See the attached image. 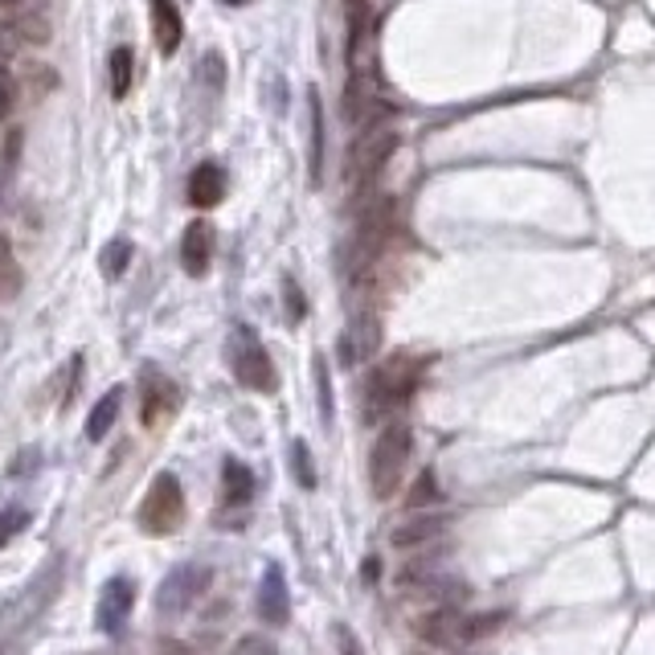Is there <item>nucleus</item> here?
Segmentation results:
<instances>
[{
  "label": "nucleus",
  "mask_w": 655,
  "mask_h": 655,
  "mask_svg": "<svg viewBox=\"0 0 655 655\" xmlns=\"http://www.w3.org/2000/svg\"><path fill=\"white\" fill-rule=\"evenodd\" d=\"M414 454V430L405 422H389L369 451V487L377 500H393Z\"/></svg>",
  "instance_id": "1"
},
{
  "label": "nucleus",
  "mask_w": 655,
  "mask_h": 655,
  "mask_svg": "<svg viewBox=\"0 0 655 655\" xmlns=\"http://www.w3.org/2000/svg\"><path fill=\"white\" fill-rule=\"evenodd\" d=\"M414 386H419V361L405 353L389 356L386 365H377L365 381V414L369 419L389 414L393 405H402L414 393Z\"/></svg>",
  "instance_id": "2"
},
{
  "label": "nucleus",
  "mask_w": 655,
  "mask_h": 655,
  "mask_svg": "<svg viewBox=\"0 0 655 655\" xmlns=\"http://www.w3.org/2000/svg\"><path fill=\"white\" fill-rule=\"evenodd\" d=\"M398 148V132L381 123V119H373L365 132L356 135V144L349 148L344 156V185L349 189H365L373 185V177L386 169V160L393 156Z\"/></svg>",
  "instance_id": "3"
},
{
  "label": "nucleus",
  "mask_w": 655,
  "mask_h": 655,
  "mask_svg": "<svg viewBox=\"0 0 655 655\" xmlns=\"http://www.w3.org/2000/svg\"><path fill=\"white\" fill-rule=\"evenodd\" d=\"M389 230H393V202L381 197V202H373L369 209L356 218L353 242H349V251H344V270H349V275L369 270L373 263L381 258V251H386Z\"/></svg>",
  "instance_id": "4"
},
{
  "label": "nucleus",
  "mask_w": 655,
  "mask_h": 655,
  "mask_svg": "<svg viewBox=\"0 0 655 655\" xmlns=\"http://www.w3.org/2000/svg\"><path fill=\"white\" fill-rule=\"evenodd\" d=\"M214 586V566L209 561H185V566H177V570L160 582L156 590V610L165 615V619H181L185 610L205 598V590Z\"/></svg>",
  "instance_id": "5"
},
{
  "label": "nucleus",
  "mask_w": 655,
  "mask_h": 655,
  "mask_svg": "<svg viewBox=\"0 0 655 655\" xmlns=\"http://www.w3.org/2000/svg\"><path fill=\"white\" fill-rule=\"evenodd\" d=\"M181 517H185V487L172 471H165V475L151 480L148 496L140 505V529L151 533V537H169L181 524Z\"/></svg>",
  "instance_id": "6"
},
{
  "label": "nucleus",
  "mask_w": 655,
  "mask_h": 655,
  "mask_svg": "<svg viewBox=\"0 0 655 655\" xmlns=\"http://www.w3.org/2000/svg\"><path fill=\"white\" fill-rule=\"evenodd\" d=\"M230 369L246 389L254 393H275L279 377H275V365H270V353L263 349V340L254 337L251 328H234L230 332Z\"/></svg>",
  "instance_id": "7"
},
{
  "label": "nucleus",
  "mask_w": 655,
  "mask_h": 655,
  "mask_svg": "<svg viewBox=\"0 0 655 655\" xmlns=\"http://www.w3.org/2000/svg\"><path fill=\"white\" fill-rule=\"evenodd\" d=\"M254 610L267 627H287L291 619V590H287L283 566L270 561L263 570V582H258V594H254Z\"/></svg>",
  "instance_id": "8"
},
{
  "label": "nucleus",
  "mask_w": 655,
  "mask_h": 655,
  "mask_svg": "<svg viewBox=\"0 0 655 655\" xmlns=\"http://www.w3.org/2000/svg\"><path fill=\"white\" fill-rule=\"evenodd\" d=\"M132 606H135V586L132 578H111L99 594V610H95V622H99L102 635H119L123 622L132 619Z\"/></svg>",
  "instance_id": "9"
},
{
  "label": "nucleus",
  "mask_w": 655,
  "mask_h": 655,
  "mask_svg": "<svg viewBox=\"0 0 655 655\" xmlns=\"http://www.w3.org/2000/svg\"><path fill=\"white\" fill-rule=\"evenodd\" d=\"M181 405V389L172 386L165 373H144V405H140V422L156 430L177 414Z\"/></svg>",
  "instance_id": "10"
},
{
  "label": "nucleus",
  "mask_w": 655,
  "mask_h": 655,
  "mask_svg": "<svg viewBox=\"0 0 655 655\" xmlns=\"http://www.w3.org/2000/svg\"><path fill=\"white\" fill-rule=\"evenodd\" d=\"M381 349V324L377 316H356L349 328H344V337H340V361L344 365H356V361H369L373 353Z\"/></svg>",
  "instance_id": "11"
},
{
  "label": "nucleus",
  "mask_w": 655,
  "mask_h": 655,
  "mask_svg": "<svg viewBox=\"0 0 655 655\" xmlns=\"http://www.w3.org/2000/svg\"><path fill=\"white\" fill-rule=\"evenodd\" d=\"M209 263H214V226L205 218H197L185 230V238H181V267H185V275L202 279L205 270H209Z\"/></svg>",
  "instance_id": "12"
},
{
  "label": "nucleus",
  "mask_w": 655,
  "mask_h": 655,
  "mask_svg": "<svg viewBox=\"0 0 655 655\" xmlns=\"http://www.w3.org/2000/svg\"><path fill=\"white\" fill-rule=\"evenodd\" d=\"M442 529H447V521H442L438 512H414V517H405L402 524H393L389 545H393V549H422V545L442 537Z\"/></svg>",
  "instance_id": "13"
},
{
  "label": "nucleus",
  "mask_w": 655,
  "mask_h": 655,
  "mask_svg": "<svg viewBox=\"0 0 655 655\" xmlns=\"http://www.w3.org/2000/svg\"><path fill=\"white\" fill-rule=\"evenodd\" d=\"M151 37H156L160 53H177V46H181L185 21H181V9L172 0H151Z\"/></svg>",
  "instance_id": "14"
},
{
  "label": "nucleus",
  "mask_w": 655,
  "mask_h": 655,
  "mask_svg": "<svg viewBox=\"0 0 655 655\" xmlns=\"http://www.w3.org/2000/svg\"><path fill=\"white\" fill-rule=\"evenodd\" d=\"M189 205L193 209H214V205L226 197V172L218 165H197L193 177H189Z\"/></svg>",
  "instance_id": "15"
},
{
  "label": "nucleus",
  "mask_w": 655,
  "mask_h": 655,
  "mask_svg": "<svg viewBox=\"0 0 655 655\" xmlns=\"http://www.w3.org/2000/svg\"><path fill=\"white\" fill-rule=\"evenodd\" d=\"M58 86V74H53L46 62L37 58H21L17 66V95H25V102H41Z\"/></svg>",
  "instance_id": "16"
},
{
  "label": "nucleus",
  "mask_w": 655,
  "mask_h": 655,
  "mask_svg": "<svg viewBox=\"0 0 655 655\" xmlns=\"http://www.w3.org/2000/svg\"><path fill=\"white\" fill-rule=\"evenodd\" d=\"M414 631H419L426 643H435V647H447L454 639L463 635V619L454 615V610H430V615H422L414 622Z\"/></svg>",
  "instance_id": "17"
},
{
  "label": "nucleus",
  "mask_w": 655,
  "mask_h": 655,
  "mask_svg": "<svg viewBox=\"0 0 655 655\" xmlns=\"http://www.w3.org/2000/svg\"><path fill=\"white\" fill-rule=\"evenodd\" d=\"M119 410H123V389H107L95 410H90V419H86V438L90 442H102V438L111 435V426L119 422Z\"/></svg>",
  "instance_id": "18"
},
{
  "label": "nucleus",
  "mask_w": 655,
  "mask_h": 655,
  "mask_svg": "<svg viewBox=\"0 0 655 655\" xmlns=\"http://www.w3.org/2000/svg\"><path fill=\"white\" fill-rule=\"evenodd\" d=\"M4 34L13 37V41H21V46H46V41H50V21L41 17V13L21 9V13H13V17H9Z\"/></svg>",
  "instance_id": "19"
},
{
  "label": "nucleus",
  "mask_w": 655,
  "mask_h": 655,
  "mask_svg": "<svg viewBox=\"0 0 655 655\" xmlns=\"http://www.w3.org/2000/svg\"><path fill=\"white\" fill-rule=\"evenodd\" d=\"M221 492H226V505L230 508L251 505V496H254L251 468H242L238 459H226V468H221Z\"/></svg>",
  "instance_id": "20"
},
{
  "label": "nucleus",
  "mask_w": 655,
  "mask_h": 655,
  "mask_svg": "<svg viewBox=\"0 0 655 655\" xmlns=\"http://www.w3.org/2000/svg\"><path fill=\"white\" fill-rule=\"evenodd\" d=\"M132 74H135V53L128 50V46H119V50L111 53V95H116V99H128Z\"/></svg>",
  "instance_id": "21"
},
{
  "label": "nucleus",
  "mask_w": 655,
  "mask_h": 655,
  "mask_svg": "<svg viewBox=\"0 0 655 655\" xmlns=\"http://www.w3.org/2000/svg\"><path fill=\"white\" fill-rule=\"evenodd\" d=\"M21 287V263L13 246H9V238L0 234V295H17Z\"/></svg>",
  "instance_id": "22"
},
{
  "label": "nucleus",
  "mask_w": 655,
  "mask_h": 655,
  "mask_svg": "<svg viewBox=\"0 0 655 655\" xmlns=\"http://www.w3.org/2000/svg\"><path fill=\"white\" fill-rule=\"evenodd\" d=\"M312 181L319 185V165H324V116H319V95L312 90Z\"/></svg>",
  "instance_id": "23"
},
{
  "label": "nucleus",
  "mask_w": 655,
  "mask_h": 655,
  "mask_svg": "<svg viewBox=\"0 0 655 655\" xmlns=\"http://www.w3.org/2000/svg\"><path fill=\"white\" fill-rule=\"evenodd\" d=\"M128 258H132V242H111L107 254H102V275L107 279H119L128 270Z\"/></svg>",
  "instance_id": "24"
},
{
  "label": "nucleus",
  "mask_w": 655,
  "mask_h": 655,
  "mask_svg": "<svg viewBox=\"0 0 655 655\" xmlns=\"http://www.w3.org/2000/svg\"><path fill=\"white\" fill-rule=\"evenodd\" d=\"M25 524H29V512H25V508H4V512H0V549L13 537H21Z\"/></svg>",
  "instance_id": "25"
},
{
  "label": "nucleus",
  "mask_w": 655,
  "mask_h": 655,
  "mask_svg": "<svg viewBox=\"0 0 655 655\" xmlns=\"http://www.w3.org/2000/svg\"><path fill=\"white\" fill-rule=\"evenodd\" d=\"M17 102H21V95H17V74H13V70L0 66V123L13 116V107H17Z\"/></svg>",
  "instance_id": "26"
},
{
  "label": "nucleus",
  "mask_w": 655,
  "mask_h": 655,
  "mask_svg": "<svg viewBox=\"0 0 655 655\" xmlns=\"http://www.w3.org/2000/svg\"><path fill=\"white\" fill-rule=\"evenodd\" d=\"M291 468H295V480H300V487H316V471H312L307 442H291Z\"/></svg>",
  "instance_id": "27"
},
{
  "label": "nucleus",
  "mask_w": 655,
  "mask_h": 655,
  "mask_svg": "<svg viewBox=\"0 0 655 655\" xmlns=\"http://www.w3.org/2000/svg\"><path fill=\"white\" fill-rule=\"evenodd\" d=\"M438 500V484L430 471H422L419 484H414V492H410V508H422V505H435Z\"/></svg>",
  "instance_id": "28"
},
{
  "label": "nucleus",
  "mask_w": 655,
  "mask_h": 655,
  "mask_svg": "<svg viewBox=\"0 0 655 655\" xmlns=\"http://www.w3.org/2000/svg\"><path fill=\"white\" fill-rule=\"evenodd\" d=\"M230 655H275V643L263 635H242L234 647H230Z\"/></svg>",
  "instance_id": "29"
},
{
  "label": "nucleus",
  "mask_w": 655,
  "mask_h": 655,
  "mask_svg": "<svg viewBox=\"0 0 655 655\" xmlns=\"http://www.w3.org/2000/svg\"><path fill=\"white\" fill-rule=\"evenodd\" d=\"M337 647H340V655H365L361 652V639L353 635V627H344V622H337Z\"/></svg>",
  "instance_id": "30"
},
{
  "label": "nucleus",
  "mask_w": 655,
  "mask_h": 655,
  "mask_svg": "<svg viewBox=\"0 0 655 655\" xmlns=\"http://www.w3.org/2000/svg\"><path fill=\"white\" fill-rule=\"evenodd\" d=\"M205 78H209L214 86H221V78H226V62H221L218 53H209V58H205Z\"/></svg>",
  "instance_id": "31"
},
{
  "label": "nucleus",
  "mask_w": 655,
  "mask_h": 655,
  "mask_svg": "<svg viewBox=\"0 0 655 655\" xmlns=\"http://www.w3.org/2000/svg\"><path fill=\"white\" fill-rule=\"evenodd\" d=\"M283 291H287V300H291V319H300L303 316V300H300V291H295V283L287 279Z\"/></svg>",
  "instance_id": "32"
},
{
  "label": "nucleus",
  "mask_w": 655,
  "mask_h": 655,
  "mask_svg": "<svg viewBox=\"0 0 655 655\" xmlns=\"http://www.w3.org/2000/svg\"><path fill=\"white\" fill-rule=\"evenodd\" d=\"M21 0H0V9H17Z\"/></svg>",
  "instance_id": "33"
},
{
  "label": "nucleus",
  "mask_w": 655,
  "mask_h": 655,
  "mask_svg": "<svg viewBox=\"0 0 655 655\" xmlns=\"http://www.w3.org/2000/svg\"><path fill=\"white\" fill-rule=\"evenodd\" d=\"M226 4H246V0H226Z\"/></svg>",
  "instance_id": "34"
}]
</instances>
